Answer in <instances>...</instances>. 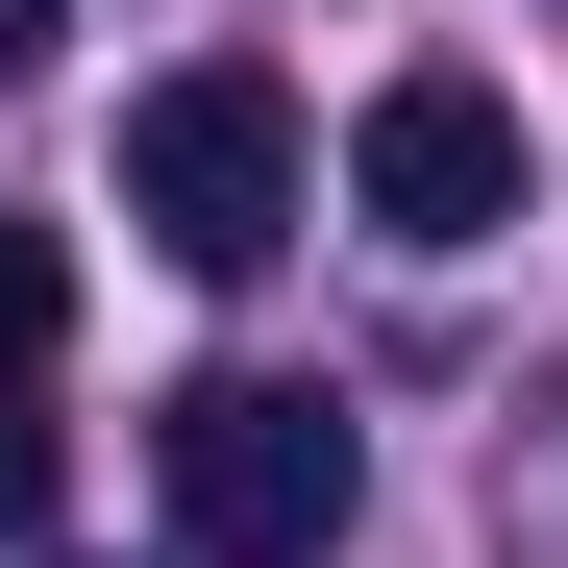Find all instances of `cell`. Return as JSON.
Wrapping results in <instances>:
<instances>
[{"label": "cell", "instance_id": "1", "mask_svg": "<svg viewBox=\"0 0 568 568\" xmlns=\"http://www.w3.org/2000/svg\"><path fill=\"white\" fill-rule=\"evenodd\" d=\"M149 469H173V544L199 568H322L371 519V445H346V396H297V371H199V396L149 420Z\"/></svg>", "mask_w": 568, "mask_h": 568}, {"label": "cell", "instance_id": "2", "mask_svg": "<svg viewBox=\"0 0 568 568\" xmlns=\"http://www.w3.org/2000/svg\"><path fill=\"white\" fill-rule=\"evenodd\" d=\"M124 223L173 272H272V247H297V100H272L247 50L149 74V100H124Z\"/></svg>", "mask_w": 568, "mask_h": 568}, {"label": "cell", "instance_id": "3", "mask_svg": "<svg viewBox=\"0 0 568 568\" xmlns=\"http://www.w3.org/2000/svg\"><path fill=\"white\" fill-rule=\"evenodd\" d=\"M346 223L371 247H495L519 223V100H495V74H371V124H346Z\"/></svg>", "mask_w": 568, "mask_h": 568}, {"label": "cell", "instance_id": "4", "mask_svg": "<svg viewBox=\"0 0 568 568\" xmlns=\"http://www.w3.org/2000/svg\"><path fill=\"white\" fill-rule=\"evenodd\" d=\"M50 346H74V247H50V223H0V396H26Z\"/></svg>", "mask_w": 568, "mask_h": 568}, {"label": "cell", "instance_id": "5", "mask_svg": "<svg viewBox=\"0 0 568 568\" xmlns=\"http://www.w3.org/2000/svg\"><path fill=\"white\" fill-rule=\"evenodd\" d=\"M50 495H74V445H50L26 396H0V544H50Z\"/></svg>", "mask_w": 568, "mask_h": 568}, {"label": "cell", "instance_id": "6", "mask_svg": "<svg viewBox=\"0 0 568 568\" xmlns=\"http://www.w3.org/2000/svg\"><path fill=\"white\" fill-rule=\"evenodd\" d=\"M0 74H50V0H0Z\"/></svg>", "mask_w": 568, "mask_h": 568}]
</instances>
